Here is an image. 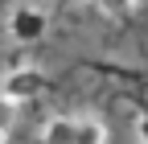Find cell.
Wrapping results in <instances>:
<instances>
[{"label":"cell","instance_id":"1","mask_svg":"<svg viewBox=\"0 0 148 144\" xmlns=\"http://www.w3.org/2000/svg\"><path fill=\"white\" fill-rule=\"evenodd\" d=\"M41 91H45V74H41L37 66H29V62L12 66L8 74L0 78V95H4V99H12L16 107H21V103H33Z\"/></svg>","mask_w":148,"mask_h":144},{"label":"cell","instance_id":"2","mask_svg":"<svg viewBox=\"0 0 148 144\" xmlns=\"http://www.w3.org/2000/svg\"><path fill=\"white\" fill-rule=\"evenodd\" d=\"M45 29H49V16H45V8H37V4H16L8 12V33H12V41H21V45L41 41Z\"/></svg>","mask_w":148,"mask_h":144},{"label":"cell","instance_id":"3","mask_svg":"<svg viewBox=\"0 0 148 144\" xmlns=\"http://www.w3.org/2000/svg\"><path fill=\"white\" fill-rule=\"evenodd\" d=\"M74 144H107V123L99 115H74Z\"/></svg>","mask_w":148,"mask_h":144},{"label":"cell","instance_id":"4","mask_svg":"<svg viewBox=\"0 0 148 144\" xmlns=\"http://www.w3.org/2000/svg\"><path fill=\"white\" fill-rule=\"evenodd\" d=\"M41 144H74V115H53V119H45Z\"/></svg>","mask_w":148,"mask_h":144},{"label":"cell","instance_id":"5","mask_svg":"<svg viewBox=\"0 0 148 144\" xmlns=\"http://www.w3.org/2000/svg\"><path fill=\"white\" fill-rule=\"evenodd\" d=\"M95 4L107 12V16H132V12H140L148 0H95Z\"/></svg>","mask_w":148,"mask_h":144},{"label":"cell","instance_id":"6","mask_svg":"<svg viewBox=\"0 0 148 144\" xmlns=\"http://www.w3.org/2000/svg\"><path fill=\"white\" fill-rule=\"evenodd\" d=\"M16 111H21V107H16L12 99H4V95H0V132H8L12 123H16Z\"/></svg>","mask_w":148,"mask_h":144},{"label":"cell","instance_id":"7","mask_svg":"<svg viewBox=\"0 0 148 144\" xmlns=\"http://www.w3.org/2000/svg\"><path fill=\"white\" fill-rule=\"evenodd\" d=\"M136 136H140V144H148V111H140V119H136Z\"/></svg>","mask_w":148,"mask_h":144},{"label":"cell","instance_id":"8","mask_svg":"<svg viewBox=\"0 0 148 144\" xmlns=\"http://www.w3.org/2000/svg\"><path fill=\"white\" fill-rule=\"evenodd\" d=\"M0 144H8V132H0Z\"/></svg>","mask_w":148,"mask_h":144}]
</instances>
